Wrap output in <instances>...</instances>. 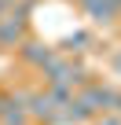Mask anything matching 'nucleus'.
Returning a JSON list of instances; mask_svg holds the SVG:
<instances>
[{
  "label": "nucleus",
  "instance_id": "obj_5",
  "mask_svg": "<svg viewBox=\"0 0 121 125\" xmlns=\"http://www.w3.org/2000/svg\"><path fill=\"white\" fill-rule=\"evenodd\" d=\"M106 66H110V74L121 81V44H117V48L110 44V52H106Z\"/></svg>",
  "mask_w": 121,
  "mask_h": 125
},
{
  "label": "nucleus",
  "instance_id": "obj_8",
  "mask_svg": "<svg viewBox=\"0 0 121 125\" xmlns=\"http://www.w3.org/2000/svg\"><path fill=\"white\" fill-rule=\"evenodd\" d=\"M117 26H121V11H117Z\"/></svg>",
  "mask_w": 121,
  "mask_h": 125
},
{
  "label": "nucleus",
  "instance_id": "obj_4",
  "mask_svg": "<svg viewBox=\"0 0 121 125\" xmlns=\"http://www.w3.org/2000/svg\"><path fill=\"white\" fill-rule=\"evenodd\" d=\"M44 92L51 96V103H55V107H66V103L74 99V92H77V88H70V85H44Z\"/></svg>",
  "mask_w": 121,
  "mask_h": 125
},
{
  "label": "nucleus",
  "instance_id": "obj_1",
  "mask_svg": "<svg viewBox=\"0 0 121 125\" xmlns=\"http://www.w3.org/2000/svg\"><path fill=\"white\" fill-rule=\"evenodd\" d=\"M55 52H59L55 44H48L44 37H37V33H29V37H26V41H22V44L15 48V59L22 62L26 70H37L40 62H48V59H51Z\"/></svg>",
  "mask_w": 121,
  "mask_h": 125
},
{
  "label": "nucleus",
  "instance_id": "obj_2",
  "mask_svg": "<svg viewBox=\"0 0 121 125\" xmlns=\"http://www.w3.org/2000/svg\"><path fill=\"white\" fill-rule=\"evenodd\" d=\"M26 110H29V118L37 125H55L59 121V107L51 103V96L44 92V85H37V88L26 92Z\"/></svg>",
  "mask_w": 121,
  "mask_h": 125
},
{
  "label": "nucleus",
  "instance_id": "obj_7",
  "mask_svg": "<svg viewBox=\"0 0 121 125\" xmlns=\"http://www.w3.org/2000/svg\"><path fill=\"white\" fill-rule=\"evenodd\" d=\"M114 4H117V11H121V0H114Z\"/></svg>",
  "mask_w": 121,
  "mask_h": 125
},
{
  "label": "nucleus",
  "instance_id": "obj_3",
  "mask_svg": "<svg viewBox=\"0 0 121 125\" xmlns=\"http://www.w3.org/2000/svg\"><path fill=\"white\" fill-rule=\"evenodd\" d=\"M81 11L88 15L92 30H114L117 26V4L114 0H84Z\"/></svg>",
  "mask_w": 121,
  "mask_h": 125
},
{
  "label": "nucleus",
  "instance_id": "obj_6",
  "mask_svg": "<svg viewBox=\"0 0 121 125\" xmlns=\"http://www.w3.org/2000/svg\"><path fill=\"white\" fill-rule=\"evenodd\" d=\"M88 125H121V114H114V110H103V114H95Z\"/></svg>",
  "mask_w": 121,
  "mask_h": 125
},
{
  "label": "nucleus",
  "instance_id": "obj_9",
  "mask_svg": "<svg viewBox=\"0 0 121 125\" xmlns=\"http://www.w3.org/2000/svg\"><path fill=\"white\" fill-rule=\"evenodd\" d=\"M0 103H4V96H0Z\"/></svg>",
  "mask_w": 121,
  "mask_h": 125
}]
</instances>
